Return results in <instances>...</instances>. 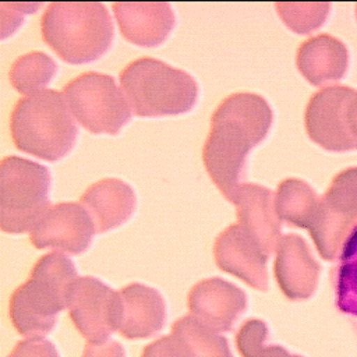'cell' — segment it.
Returning a JSON list of instances; mask_svg holds the SVG:
<instances>
[{
  "mask_svg": "<svg viewBox=\"0 0 357 357\" xmlns=\"http://www.w3.org/2000/svg\"><path fill=\"white\" fill-rule=\"evenodd\" d=\"M275 276L283 294L290 300H305L317 289L319 264L305 240L298 234H284L276 245Z\"/></svg>",
  "mask_w": 357,
  "mask_h": 357,
  "instance_id": "15",
  "label": "cell"
},
{
  "mask_svg": "<svg viewBox=\"0 0 357 357\" xmlns=\"http://www.w3.org/2000/svg\"><path fill=\"white\" fill-rule=\"evenodd\" d=\"M43 40L70 64H85L103 56L113 40V22L99 1H56L42 15Z\"/></svg>",
  "mask_w": 357,
  "mask_h": 357,
  "instance_id": "3",
  "label": "cell"
},
{
  "mask_svg": "<svg viewBox=\"0 0 357 357\" xmlns=\"http://www.w3.org/2000/svg\"><path fill=\"white\" fill-rule=\"evenodd\" d=\"M113 11L121 35L138 46L160 45L174 26V13L166 1H117Z\"/></svg>",
  "mask_w": 357,
  "mask_h": 357,
  "instance_id": "16",
  "label": "cell"
},
{
  "mask_svg": "<svg viewBox=\"0 0 357 357\" xmlns=\"http://www.w3.org/2000/svg\"><path fill=\"white\" fill-rule=\"evenodd\" d=\"M8 357H59L52 342L43 337H28L17 343Z\"/></svg>",
  "mask_w": 357,
  "mask_h": 357,
  "instance_id": "26",
  "label": "cell"
},
{
  "mask_svg": "<svg viewBox=\"0 0 357 357\" xmlns=\"http://www.w3.org/2000/svg\"><path fill=\"white\" fill-rule=\"evenodd\" d=\"M77 279L75 266L68 257L56 251L43 255L10 298L14 328L28 337H42L50 332L59 312L68 307Z\"/></svg>",
  "mask_w": 357,
  "mask_h": 357,
  "instance_id": "2",
  "label": "cell"
},
{
  "mask_svg": "<svg viewBox=\"0 0 357 357\" xmlns=\"http://www.w3.org/2000/svg\"><path fill=\"white\" fill-rule=\"evenodd\" d=\"M272 119L268 102L248 92L227 96L213 112L202 159L211 180L227 201H233L243 184L247 153L266 137Z\"/></svg>",
  "mask_w": 357,
  "mask_h": 357,
  "instance_id": "1",
  "label": "cell"
},
{
  "mask_svg": "<svg viewBox=\"0 0 357 357\" xmlns=\"http://www.w3.org/2000/svg\"><path fill=\"white\" fill-rule=\"evenodd\" d=\"M82 357H124V350L121 344L114 340L88 343Z\"/></svg>",
  "mask_w": 357,
  "mask_h": 357,
  "instance_id": "27",
  "label": "cell"
},
{
  "mask_svg": "<svg viewBox=\"0 0 357 357\" xmlns=\"http://www.w3.org/2000/svg\"><path fill=\"white\" fill-rule=\"evenodd\" d=\"M213 255L223 272L240 278L257 290L268 289V257L241 225H230L216 237Z\"/></svg>",
  "mask_w": 357,
  "mask_h": 357,
  "instance_id": "12",
  "label": "cell"
},
{
  "mask_svg": "<svg viewBox=\"0 0 357 357\" xmlns=\"http://www.w3.org/2000/svg\"><path fill=\"white\" fill-rule=\"evenodd\" d=\"M95 231V223L82 204L60 202L36 222L29 238L36 248L79 254L89 247Z\"/></svg>",
  "mask_w": 357,
  "mask_h": 357,
  "instance_id": "11",
  "label": "cell"
},
{
  "mask_svg": "<svg viewBox=\"0 0 357 357\" xmlns=\"http://www.w3.org/2000/svg\"><path fill=\"white\" fill-rule=\"evenodd\" d=\"M357 223V167L335 176L326 192L319 197L308 227L311 238L324 259H335Z\"/></svg>",
  "mask_w": 357,
  "mask_h": 357,
  "instance_id": "8",
  "label": "cell"
},
{
  "mask_svg": "<svg viewBox=\"0 0 357 357\" xmlns=\"http://www.w3.org/2000/svg\"><path fill=\"white\" fill-rule=\"evenodd\" d=\"M275 7L287 28L296 33H310L324 24L331 4L324 1H282L276 3Z\"/></svg>",
  "mask_w": 357,
  "mask_h": 357,
  "instance_id": "23",
  "label": "cell"
},
{
  "mask_svg": "<svg viewBox=\"0 0 357 357\" xmlns=\"http://www.w3.org/2000/svg\"><path fill=\"white\" fill-rule=\"evenodd\" d=\"M172 333L184 343L190 357H233L226 337L211 331L192 315L177 319Z\"/></svg>",
  "mask_w": 357,
  "mask_h": 357,
  "instance_id": "21",
  "label": "cell"
},
{
  "mask_svg": "<svg viewBox=\"0 0 357 357\" xmlns=\"http://www.w3.org/2000/svg\"><path fill=\"white\" fill-rule=\"evenodd\" d=\"M81 204L89 212L96 231L103 233L124 223L135 209L132 188L119 178H103L81 197Z\"/></svg>",
  "mask_w": 357,
  "mask_h": 357,
  "instance_id": "19",
  "label": "cell"
},
{
  "mask_svg": "<svg viewBox=\"0 0 357 357\" xmlns=\"http://www.w3.org/2000/svg\"><path fill=\"white\" fill-rule=\"evenodd\" d=\"M54 60L42 53L31 52L20 56L11 66L10 82L24 95H32L45 88L56 74Z\"/></svg>",
  "mask_w": 357,
  "mask_h": 357,
  "instance_id": "22",
  "label": "cell"
},
{
  "mask_svg": "<svg viewBox=\"0 0 357 357\" xmlns=\"http://www.w3.org/2000/svg\"><path fill=\"white\" fill-rule=\"evenodd\" d=\"M70 317L75 328L89 343L106 342L120 328V293L92 276L78 278L71 289Z\"/></svg>",
  "mask_w": 357,
  "mask_h": 357,
  "instance_id": "10",
  "label": "cell"
},
{
  "mask_svg": "<svg viewBox=\"0 0 357 357\" xmlns=\"http://www.w3.org/2000/svg\"><path fill=\"white\" fill-rule=\"evenodd\" d=\"M47 167L18 156L0 165V226L7 233L31 230L50 208Z\"/></svg>",
  "mask_w": 357,
  "mask_h": 357,
  "instance_id": "6",
  "label": "cell"
},
{
  "mask_svg": "<svg viewBox=\"0 0 357 357\" xmlns=\"http://www.w3.org/2000/svg\"><path fill=\"white\" fill-rule=\"evenodd\" d=\"M356 93L350 86L331 85L310 98L304 121L315 144L335 152L357 149V138L349 124V106Z\"/></svg>",
  "mask_w": 357,
  "mask_h": 357,
  "instance_id": "9",
  "label": "cell"
},
{
  "mask_svg": "<svg viewBox=\"0 0 357 357\" xmlns=\"http://www.w3.org/2000/svg\"><path fill=\"white\" fill-rule=\"evenodd\" d=\"M191 315L213 332H229L247 308L245 293L220 278L198 282L188 293Z\"/></svg>",
  "mask_w": 357,
  "mask_h": 357,
  "instance_id": "13",
  "label": "cell"
},
{
  "mask_svg": "<svg viewBox=\"0 0 357 357\" xmlns=\"http://www.w3.org/2000/svg\"><path fill=\"white\" fill-rule=\"evenodd\" d=\"M318 195L314 188L303 180H283L275 194V209L280 220L290 226L308 229L317 206Z\"/></svg>",
  "mask_w": 357,
  "mask_h": 357,
  "instance_id": "20",
  "label": "cell"
},
{
  "mask_svg": "<svg viewBox=\"0 0 357 357\" xmlns=\"http://www.w3.org/2000/svg\"><path fill=\"white\" fill-rule=\"evenodd\" d=\"M349 63L343 42L321 33L303 42L297 50L296 64L303 77L312 85H325L340 79Z\"/></svg>",
  "mask_w": 357,
  "mask_h": 357,
  "instance_id": "18",
  "label": "cell"
},
{
  "mask_svg": "<svg viewBox=\"0 0 357 357\" xmlns=\"http://www.w3.org/2000/svg\"><path fill=\"white\" fill-rule=\"evenodd\" d=\"M257 357H301V356L290 354L283 346L271 344V346H264L261 351L257 354Z\"/></svg>",
  "mask_w": 357,
  "mask_h": 357,
  "instance_id": "28",
  "label": "cell"
},
{
  "mask_svg": "<svg viewBox=\"0 0 357 357\" xmlns=\"http://www.w3.org/2000/svg\"><path fill=\"white\" fill-rule=\"evenodd\" d=\"M349 124H350L351 132L357 138V93L349 106Z\"/></svg>",
  "mask_w": 357,
  "mask_h": 357,
  "instance_id": "29",
  "label": "cell"
},
{
  "mask_svg": "<svg viewBox=\"0 0 357 357\" xmlns=\"http://www.w3.org/2000/svg\"><path fill=\"white\" fill-rule=\"evenodd\" d=\"M119 293L121 298L119 331L124 337H149L162 329L166 308L158 290L141 283H131Z\"/></svg>",
  "mask_w": 357,
  "mask_h": 357,
  "instance_id": "17",
  "label": "cell"
},
{
  "mask_svg": "<svg viewBox=\"0 0 357 357\" xmlns=\"http://www.w3.org/2000/svg\"><path fill=\"white\" fill-rule=\"evenodd\" d=\"M142 357H190V354L184 343L172 333L149 343L144 349Z\"/></svg>",
  "mask_w": 357,
  "mask_h": 357,
  "instance_id": "25",
  "label": "cell"
},
{
  "mask_svg": "<svg viewBox=\"0 0 357 357\" xmlns=\"http://www.w3.org/2000/svg\"><path fill=\"white\" fill-rule=\"evenodd\" d=\"M268 336L266 324L261 319L245 321L236 335V344L243 357H257L261 349L265 346Z\"/></svg>",
  "mask_w": 357,
  "mask_h": 357,
  "instance_id": "24",
  "label": "cell"
},
{
  "mask_svg": "<svg viewBox=\"0 0 357 357\" xmlns=\"http://www.w3.org/2000/svg\"><path fill=\"white\" fill-rule=\"evenodd\" d=\"M231 204L236 205L238 225L251 234L269 258L282 237V220L275 209V194L266 187L243 183L237 188Z\"/></svg>",
  "mask_w": 357,
  "mask_h": 357,
  "instance_id": "14",
  "label": "cell"
},
{
  "mask_svg": "<svg viewBox=\"0 0 357 357\" xmlns=\"http://www.w3.org/2000/svg\"><path fill=\"white\" fill-rule=\"evenodd\" d=\"M63 95L74 119L93 134H117L132 114L123 91L106 74L84 73L63 88Z\"/></svg>",
  "mask_w": 357,
  "mask_h": 357,
  "instance_id": "7",
  "label": "cell"
},
{
  "mask_svg": "<svg viewBox=\"0 0 357 357\" xmlns=\"http://www.w3.org/2000/svg\"><path fill=\"white\" fill-rule=\"evenodd\" d=\"M356 14H357V7H356Z\"/></svg>",
  "mask_w": 357,
  "mask_h": 357,
  "instance_id": "30",
  "label": "cell"
},
{
  "mask_svg": "<svg viewBox=\"0 0 357 357\" xmlns=\"http://www.w3.org/2000/svg\"><path fill=\"white\" fill-rule=\"evenodd\" d=\"M10 128L20 151L49 162L67 155L78 134L64 95L53 89L20 99L11 113Z\"/></svg>",
  "mask_w": 357,
  "mask_h": 357,
  "instance_id": "4",
  "label": "cell"
},
{
  "mask_svg": "<svg viewBox=\"0 0 357 357\" xmlns=\"http://www.w3.org/2000/svg\"><path fill=\"white\" fill-rule=\"evenodd\" d=\"M119 78L135 116L181 114L192 109L197 102L195 79L188 73L152 57L131 61Z\"/></svg>",
  "mask_w": 357,
  "mask_h": 357,
  "instance_id": "5",
  "label": "cell"
}]
</instances>
